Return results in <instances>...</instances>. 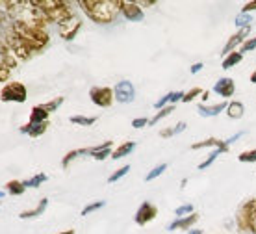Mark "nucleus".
<instances>
[{
    "mask_svg": "<svg viewBox=\"0 0 256 234\" xmlns=\"http://www.w3.org/2000/svg\"><path fill=\"white\" fill-rule=\"evenodd\" d=\"M82 26H84V23L74 15L72 19L65 21V23H62V25L58 26L60 38L64 39V41H72V39L78 36V32L82 30Z\"/></svg>",
    "mask_w": 256,
    "mask_h": 234,
    "instance_id": "obj_11",
    "label": "nucleus"
},
{
    "mask_svg": "<svg viewBox=\"0 0 256 234\" xmlns=\"http://www.w3.org/2000/svg\"><path fill=\"white\" fill-rule=\"evenodd\" d=\"M6 191L10 195H22L26 191V186L22 180H10L6 182Z\"/></svg>",
    "mask_w": 256,
    "mask_h": 234,
    "instance_id": "obj_29",
    "label": "nucleus"
},
{
    "mask_svg": "<svg viewBox=\"0 0 256 234\" xmlns=\"http://www.w3.org/2000/svg\"><path fill=\"white\" fill-rule=\"evenodd\" d=\"M12 71L8 65H4L2 62H0V82H6V80H10V76H12Z\"/></svg>",
    "mask_w": 256,
    "mask_h": 234,
    "instance_id": "obj_43",
    "label": "nucleus"
},
{
    "mask_svg": "<svg viewBox=\"0 0 256 234\" xmlns=\"http://www.w3.org/2000/svg\"><path fill=\"white\" fill-rule=\"evenodd\" d=\"M46 180H48V177H46L45 173H38V175H34L32 178L22 180V182H24L26 188H39V186H41V184H45Z\"/></svg>",
    "mask_w": 256,
    "mask_h": 234,
    "instance_id": "obj_32",
    "label": "nucleus"
},
{
    "mask_svg": "<svg viewBox=\"0 0 256 234\" xmlns=\"http://www.w3.org/2000/svg\"><path fill=\"white\" fill-rule=\"evenodd\" d=\"M80 156H90V147H86V149H72V151H69L64 156V160H62V167L67 169V167H69L74 160L80 158Z\"/></svg>",
    "mask_w": 256,
    "mask_h": 234,
    "instance_id": "obj_21",
    "label": "nucleus"
},
{
    "mask_svg": "<svg viewBox=\"0 0 256 234\" xmlns=\"http://www.w3.org/2000/svg\"><path fill=\"white\" fill-rule=\"evenodd\" d=\"M147 125H148L147 117H138V119L132 121V127L138 128V130H140V128H143V127H147Z\"/></svg>",
    "mask_w": 256,
    "mask_h": 234,
    "instance_id": "obj_44",
    "label": "nucleus"
},
{
    "mask_svg": "<svg viewBox=\"0 0 256 234\" xmlns=\"http://www.w3.org/2000/svg\"><path fill=\"white\" fill-rule=\"evenodd\" d=\"M90 99L91 102L98 108H110L116 101V93H114V88H108V86H95V88L90 89Z\"/></svg>",
    "mask_w": 256,
    "mask_h": 234,
    "instance_id": "obj_7",
    "label": "nucleus"
},
{
    "mask_svg": "<svg viewBox=\"0 0 256 234\" xmlns=\"http://www.w3.org/2000/svg\"><path fill=\"white\" fill-rule=\"evenodd\" d=\"M34 2L45 13L48 23H56L58 26L74 17V10L70 6V2H65V0H34Z\"/></svg>",
    "mask_w": 256,
    "mask_h": 234,
    "instance_id": "obj_4",
    "label": "nucleus"
},
{
    "mask_svg": "<svg viewBox=\"0 0 256 234\" xmlns=\"http://www.w3.org/2000/svg\"><path fill=\"white\" fill-rule=\"evenodd\" d=\"M186 123L184 121H180V123H176L174 127H167V128H162L160 130V136L162 138H173V136H176V134H180V132H184L186 130Z\"/></svg>",
    "mask_w": 256,
    "mask_h": 234,
    "instance_id": "obj_26",
    "label": "nucleus"
},
{
    "mask_svg": "<svg viewBox=\"0 0 256 234\" xmlns=\"http://www.w3.org/2000/svg\"><path fill=\"white\" fill-rule=\"evenodd\" d=\"M13 28L17 36L20 38V41L24 43V47L30 51V54L34 52H41L46 45L50 43V36L46 30H39V28H32L22 23H13Z\"/></svg>",
    "mask_w": 256,
    "mask_h": 234,
    "instance_id": "obj_3",
    "label": "nucleus"
},
{
    "mask_svg": "<svg viewBox=\"0 0 256 234\" xmlns=\"http://www.w3.org/2000/svg\"><path fill=\"white\" fill-rule=\"evenodd\" d=\"M13 30V19L0 8V38L4 39Z\"/></svg>",
    "mask_w": 256,
    "mask_h": 234,
    "instance_id": "obj_24",
    "label": "nucleus"
},
{
    "mask_svg": "<svg viewBox=\"0 0 256 234\" xmlns=\"http://www.w3.org/2000/svg\"><path fill=\"white\" fill-rule=\"evenodd\" d=\"M204 69V64H202V62H197V64H193L192 65V75H197V73H200V71Z\"/></svg>",
    "mask_w": 256,
    "mask_h": 234,
    "instance_id": "obj_46",
    "label": "nucleus"
},
{
    "mask_svg": "<svg viewBox=\"0 0 256 234\" xmlns=\"http://www.w3.org/2000/svg\"><path fill=\"white\" fill-rule=\"evenodd\" d=\"M138 4H140L141 8H150L156 4V0H138Z\"/></svg>",
    "mask_w": 256,
    "mask_h": 234,
    "instance_id": "obj_48",
    "label": "nucleus"
},
{
    "mask_svg": "<svg viewBox=\"0 0 256 234\" xmlns=\"http://www.w3.org/2000/svg\"><path fill=\"white\" fill-rule=\"evenodd\" d=\"M46 206H48V199H41V201L38 202V206L32 210H24V212H20L19 217L20 219H36V217H39L41 214H45Z\"/></svg>",
    "mask_w": 256,
    "mask_h": 234,
    "instance_id": "obj_20",
    "label": "nucleus"
},
{
    "mask_svg": "<svg viewBox=\"0 0 256 234\" xmlns=\"http://www.w3.org/2000/svg\"><path fill=\"white\" fill-rule=\"evenodd\" d=\"M250 82H252V84H256V69L252 71V73H250Z\"/></svg>",
    "mask_w": 256,
    "mask_h": 234,
    "instance_id": "obj_50",
    "label": "nucleus"
},
{
    "mask_svg": "<svg viewBox=\"0 0 256 234\" xmlns=\"http://www.w3.org/2000/svg\"><path fill=\"white\" fill-rule=\"evenodd\" d=\"M156 215H158V208H156V204L150 202V201H143L140 204V208L136 210L134 221L138 223L140 227H143V225H148V223L152 221Z\"/></svg>",
    "mask_w": 256,
    "mask_h": 234,
    "instance_id": "obj_9",
    "label": "nucleus"
},
{
    "mask_svg": "<svg viewBox=\"0 0 256 234\" xmlns=\"http://www.w3.org/2000/svg\"><path fill=\"white\" fill-rule=\"evenodd\" d=\"M2 197H4V191H2V190H0V199H2Z\"/></svg>",
    "mask_w": 256,
    "mask_h": 234,
    "instance_id": "obj_53",
    "label": "nucleus"
},
{
    "mask_svg": "<svg viewBox=\"0 0 256 234\" xmlns=\"http://www.w3.org/2000/svg\"><path fill=\"white\" fill-rule=\"evenodd\" d=\"M121 15L126 21H132V23H141L145 19V13H143V8L138 4V0L132 2V0H121Z\"/></svg>",
    "mask_w": 256,
    "mask_h": 234,
    "instance_id": "obj_10",
    "label": "nucleus"
},
{
    "mask_svg": "<svg viewBox=\"0 0 256 234\" xmlns=\"http://www.w3.org/2000/svg\"><path fill=\"white\" fill-rule=\"evenodd\" d=\"M26 99H28V89L22 82L12 80L0 89V101L2 102H26Z\"/></svg>",
    "mask_w": 256,
    "mask_h": 234,
    "instance_id": "obj_6",
    "label": "nucleus"
},
{
    "mask_svg": "<svg viewBox=\"0 0 256 234\" xmlns=\"http://www.w3.org/2000/svg\"><path fill=\"white\" fill-rule=\"evenodd\" d=\"M242 60H244V54H242L240 51L230 52L228 56H224V58H223V65H221V67H223L224 71H226V69H232V67L240 64Z\"/></svg>",
    "mask_w": 256,
    "mask_h": 234,
    "instance_id": "obj_27",
    "label": "nucleus"
},
{
    "mask_svg": "<svg viewBox=\"0 0 256 234\" xmlns=\"http://www.w3.org/2000/svg\"><path fill=\"white\" fill-rule=\"evenodd\" d=\"M0 8L13 19V23H22L32 28H39V30H46L48 19L45 17V13L41 12L36 2H28V0H2Z\"/></svg>",
    "mask_w": 256,
    "mask_h": 234,
    "instance_id": "obj_1",
    "label": "nucleus"
},
{
    "mask_svg": "<svg viewBox=\"0 0 256 234\" xmlns=\"http://www.w3.org/2000/svg\"><path fill=\"white\" fill-rule=\"evenodd\" d=\"M204 93V89L198 88V86H195V88H192L190 91H186V95H184V99H182V102H192L193 99H197L198 95H202Z\"/></svg>",
    "mask_w": 256,
    "mask_h": 234,
    "instance_id": "obj_38",
    "label": "nucleus"
},
{
    "mask_svg": "<svg viewBox=\"0 0 256 234\" xmlns=\"http://www.w3.org/2000/svg\"><path fill=\"white\" fill-rule=\"evenodd\" d=\"M212 91H214L216 95L221 97L223 101H226V99H230V97L236 93V84H234V80H232V78H228V76H223V78H219L218 82L214 84Z\"/></svg>",
    "mask_w": 256,
    "mask_h": 234,
    "instance_id": "obj_14",
    "label": "nucleus"
},
{
    "mask_svg": "<svg viewBox=\"0 0 256 234\" xmlns=\"http://www.w3.org/2000/svg\"><path fill=\"white\" fill-rule=\"evenodd\" d=\"M223 149H214V151L210 152V154H208V156H206V160H202V162H200V164L197 165V169L198 171H204V169H208V167H210L212 164H214V162H216V160L219 158V154H223Z\"/></svg>",
    "mask_w": 256,
    "mask_h": 234,
    "instance_id": "obj_30",
    "label": "nucleus"
},
{
    "mask_svg": "<svg viewBox=\"0 0 256 234\" xmlns=\"http://www.w3.org/2000/svg\"><path fill=\"white\" fill-rule=\"evenodd\" d=\"M64 102H65V97H56V99H52V101H48V102H43L41 108H43L45 112H48V114H52V112L60 110V106H62Z\"/></svg>",
    "mask_w": 256,
    "mask_h": 234,
    "instance_id": "obj_33",
    "label": "nucleus"
},
{
    "mask_svg": "<svg viewBox=\"0 0 256 234\" xmlns=\"http://www.w3.org/2000/svg\"><path fill=\"white\" fill-rule=\"evenodd\" d=\"M226 106H228V102L226 101H221V102H216V104H198L197 106V112L198 115H202V117H216L219 115L221 112H226Z\"/></svg>",
    "mask_w": 256,
    "mask_h": 234,
    "instance_id": "obj_18",
    "label": "nucleus"
},
{
    "mask_svg": "<svg viewBox=\"0 0 256 234\" xmlns=\"http://www.w3.org/2000/svg\"><path fill=\"white\" fill-rule=\"evenodd\" d=\"M166 169H167V164H158L156 167H152V169L145 175V180H147V182H150V180H156L160 175H164V173H166Z\"/></svg>",
    "mask_w": 256,
    "mask_h": 234,
    "instance_id": "obj_35",
    "label": "nucleus"
},
{
    "mask_svg": "<svg viewBox=\"0 0 256 234\" xmlns=\"http://www.w3.org/2000/svg\"><path fill=\"white\" fill-rule=\"evenodd\" d=\"M256 12V0H252V2H247L244 8H242V12L240 13H252Z\"/></svg>",
    "mask_w": 256,
    "mask_h": 234,
    "instance_id": "obj_45",
    "label": "nucleus"
},
{
    "mask_svg": "<svg viewBox=\"0 0 256 234\" xmlns=\"http://www.w3.org/2000/svg\"><path fill=\"white\" fill-rule=\"evenodd\" d=\"M19 130L22 134H26V136H30V138H39V136H43V134L48 130V121H46V123H41V125L26 123V125H22Z\"/></svg>",
    "mask_w": 256,
    "mask_h": 234,
    "instance_id": "obj_19",
    "label": "nucleus"
},
{
    "mask_svg": "<svg viewBox=\"0 0 256 234\" xmlns=\"http://www.w3.org/2000/svg\"><path fill=\"white\" fill-rule=\"evenodd\" d=\"M174 108H176V106H173V104H171V106H166L164 110L156 112V114H154V117H150V119H148V127H152V125H158L162 119H166L167 115H171L174 112Z\"/></svg>",
    "mask_w": 256,
    "mask_h": 234,
    "instance_id": "obj_31",
    "label": "nucleus"
},
{
    "mask_svg": "<svg viewBox=\"0 0 256 234\" xmlns=\"http://www.w3.org/2000/svg\"><path fill=\"white\" fill-rule=\"evenodd\" d=\"M106 204L104 201H95V202H90L88 206H84V210H82V215H90V214H93V212H96V210H100Z\"/></svg>",
    "mask_w": 256,
    "mask_h": 234,
    "instance_id": "obj_40",
    "label": "nucleus"
},
{
    "mask_svg": "<svg viewBox=\"0 0 256 234\" xmlns=\"http://www.w3.org/2000/svg\"><path fill=\"white\" fill-rule=\"evenodd\" d=\"M136 145H138L136 141H124V143H121L117 149H114V152H112V160H119V158L128 156V154H132Z\"/></svg>",
    "mask_w": 256,
    "mask_h": 234,
    "instance_id": "obj_22",
    "label": "nucleus"
},
{
    "mask_svg": "<svg viewBox=\"0 0 256 234\" xmlns=\"http://www.w3.org/2000/svg\"><path fill=\"white\" fill-rule=\"evenodd\" d=\"M132 169V167H130V165H122L121 169H117V171H114V173H112V175H110L108 177V182L110 184H114V182H117V180H121L122 177H126L128 175V171Z\"/></svg>",
    "mask_w": 256,
    "mask_h": 234,
    "instance_id": "obj_37",
    "label": "nucleus"
},
{
    "mask_svg": "<svg viewBox=\"0 0 256 234\" xmlns=\"http://www.w3.org/2000/svg\"><path fill=\"white\" fill-rule=\"evenodd\" d=\"M78 6L95 25H114L121 15V0H78Z\"/></svg>",
    "mask_w": 256,
    "mask_h": 234,
    "instance_id": "obj_2",
    "label": "nucleus"
},
{
    "mask_svg": "<svg viewBox=\"0 0 256 234\" xmlns=\"http://www.w3.org/2000/svg\"><path fill=\"white\" fill-rule=\"evenodd\" d=\"M48 112H45L43 108H41V104H38V106L32 108V114H30V121L28 123H32V125H41V123H46L48 121Z\"/></svg>",
    "mask_w": 256,
    "mask_h": 234,
    "instance_id": "obj_25",
    "label": "nucleus"
},
{
    "mask_svg": "<svg viewBox=\"0 0 256 234\" xmlns=\"http://www.w3.org/2000/svg\"><path fill=\"white\" fill-rule=\"evenodd\" d=\"M58 234H74V228H67V230H62Z\"/></svg>",
    "mask_w": 256,
    "mask_h": 234,
    "instance_id": "obj_51",
    "label": "nucleus"
},
{
    "mask_svg": "<svg viewBox=\"0 0 256 234\" xmlns=\"http://www.w3.org/2000/svg\"><path fill=\"white\" fill-rule=\"evenodd\" d=\"M200 99H202V104H206V102H208V99H210V91H208V89H206L204 93H202V95H200Z\"/></svg>",
    "mask_w": 256,
    "mask_h": 234,
    "instance_id": "obj_49",
    "label": "nucleus"
},
{
    "mask_svg": "<svg viewBox=\"0 0 256 234\" xmlns=\"http://www.w3.org/2000/svg\"><path fill=\"white\" fill-rule=\"evenodd\" d=\"M114 141L112 139H106L104 143H98V145L90 147V156L96 162H102L104 158H112V152H114Z\"/></svg>",
    "mask_w": 256,
    "mask_h": 234,
    "instance_id": "obj_16",
    "label": "nucleus"
},
{
    "mask_svg": "<svg viewBox=\"0 0 256 234\" xmlns=\"http://www.w3.org/2000/svg\"><path fill=\"white\" fill-rule=\"evenodd\" d=\"M250 51H256V36H252V38L247 39V41L242 45V49H240V52H242V54H245V52H250Z\"/></svg>",
    "mask_w": 256,
    "mask_h": 234,
    "instance_id": "obj_42",
    "label": "nucleus"
},
{
    "mask_svg": "<svg viewBox=\"0 0 256 234\" xmlns=\"http://www.w3.org/2000/svg\"><path fill=\"white\" fill-rule=\"evenodd\" d=\"M223 149L224 152L230 151V145L226 143V139H218V138H206L202 141H197V143H192V149L193 151H200V149Z\"/></svg>",
    "mask_w": 256,
    "mask_h": 234,
    "instance_id": "obj_17",
    "label": "nucleus"
},
{
    "mask_svg": "<svg viewBox=\"0 0 256 234\" xmlns=\"http://www.w3.org/2000/svg\"><path fill=\"white\" fill-rule=\"evenodd\" d=\"M186 234H202V230H200V228H193V230H190V232H186Z\"/></svg>",
    "mask_w": 256,
    "mask_h": 234,
    "instance_id": "obj_52",
    "label": "nucleus"
},
{
    "mask_svg": "<svg viewBox=\"0 0 256 234\" xmlns=\"http://www.w3.org/2000/svg\"><path fill=\"white\" fill-rule=\"evenodd\" d=\"M250 25H252V15H250V13H238V17H236L238 30H244V28H250Z\"/></svg>",
    "mask_w": 256,
    "mask_h": 234,
    "instance_id": "obj_34",
    "label": "nucleus"
},
{
    "mask_svg": "<svg viewBox=\"0 0 256 234\" xmlns=\"http://www.w3.org/2000/svg\"><path fill=\"white\" fill-rule=\"evenodd\" d=\"M69 121L72 123V125H80V127H91V125H95L96 121H98V117H95V115H91V117H88V115H70Z\"/></svg>",
    "mask_w": 256,
    "mask_h": 234,
    "instance_id": "obj_28",
    "label": "nucleus"
},
{
    "mask_svg": "<svg viewBox=\"0 0 256 234\" xmlns=\"http://www.w3.org/2000/svg\"><path fill=\"white\" fill-rule=\"evenodd\" d=\"M249 34H250V28H244V30H238L234 36H230V38L226 39V43H224L223 51H221V56H228L230 52H236L238 47L242 49V45L249 39Z\"/></svg>",
    "mask_w": 256,
    "mask_h": 234,
    "instance_id": "obj_12",
    "label": "nucleus"
},
{
    "mask_svg": "<svg viewBox=\"0 0 256 234\" xmlns=\"http://www.w3.org/2000/svg\"><path fill=\"white\" fill-rule=\"evenodd\" d=\"M4 41L8 43V47L13 51V54L17 56V60L19 62H26V60H30L32 58V54H30V51L24 47V43L20 41V38L17 36V32H15V28H13L12 32L8 34L6 38H4Z\"/></svg>",
    "mask_w": 256,
    "mask_h": 234,
    "instance_id": "obj_8",
    "label": "nucleus"
},
{
    "mask_svg": "<svg viewBox=\"0 0 256 234\" xmlns=\"http://www.w3.org/2000/svg\"><path fill=\"white\" fill-rule=\"evenodd\" d=\"M244 130H240V132H238V134H234V136H230V138H228V139H226V143H228V145H232V143H234V141H238V139H240V138H242V136H244Z\"/></svg>",
    "mask_w": 256,
    "mask_h": 234,
    "instance_id": "obj_47",
    "label": "nucleus"
},
{
    "mask_svg": "<svg viewBox=\"0 0 256 234\" xmlns=\"http://www.w3.org/2000/svg\"><path fill=\"white\" fill-rule=\"evenodd\" d=\"M171 99H173V91H171V93H167V95H164L162 99H158V101L154 102V108L160 112V110H164L166 106H171Z\"/></svg>",
    "mask_w": 256,
    "mask_h": 234,
    "instance_id": "obj_39",
    "label": "nucleus"
},
{
    "mask_svg": "<svg viewBox=\"0 0 256 234\" xmlns=\"http://www.w3.org/2000/svg\"><path fill=\"white\" fill-rule=\"evenodd\" d=\"M234 225L238 234H256V197L245 199L238 206Z\"/></svg>",
    "mask_w": 256,
    "mask_h": 234,
    "instance_id": "obj_5",
    "label": "nucleus"
},
{
    "mask_svg": "<svg viewBox=\"0 0 256 234\" xmlns=\"http://www.w3.org/2000/svg\"><path fill=\"white\" fill-rule=\"evenodd\" d=\"M114 93H116V101L121 102V104H128L136 99V88L130 80H121V82L116 84L114 88Z\"/></svg>",
    "mask_w": 256,
    "mask_h": 234,
    "instance_id": "obj_13",
    "label": "nucleus"
},
{
    "mask_svg": "<svg viewBox=\"0 0 256 234\" xmlns=\"http://www.w3.org/2000/svg\"><path fill=\"white\" fill-rule=\"evenodd\" d=\"M226 115L230 119H242L245 115V104L242 101H230L226 106Z\"/></svg>",
    "mask_w": 256,
    "mask_h": 234,
    "instance_id": "obj_23",
    "label": "nucleus"
},
{
    "mask_svg": "<svg viewBox=\"0 0 256 234\" xmlns=\"http://www.w3.org/2000/svg\"><path fill=\"white\" fill-rule=\"evenodd\" d=\"M198 217L200 215L197 214V212H193V214L186 215V217H176L174 221L169 223V227H167V230H193V227H195V223L198 221Z\"/></svg>",
    "mask_w": 256,
    "mask_h": 234,
    "instance_id": "obj_15",
    "label": "nucleus"
},
{
    "mask_svg": "<svg viewBox=\"0 0 256 234\" xmlns=\"http://www.w3.org/2000/svg\"><path fill=\"white\" fill-rule=\"evenodd\" d=\"M238 162H242V164H254L256 162V149L240 152V154H238Z\"/></svg>",
    "mask_w": 256,
    "mask_h": 234,
    "instance_id": "obj_36",
    "label": "nucleus"
},
{
    "mask_svg": "<svg viewBox=\"0 0 256 234\" xmlns=\"http://www.w3.org/2000/svg\"><path fill=\"white\" fill-rule=\"evenodd\" d=\"M195 210H193V204H190V202H186V204H180L178 208L174 210V214H176V217H186V215L193 214Z\"/></svg>",
    "mask_w": 256,
    "mask_h": 234,
    "instance_id": "obj_41",
    "label": "nucleus"
}]
</instances>
